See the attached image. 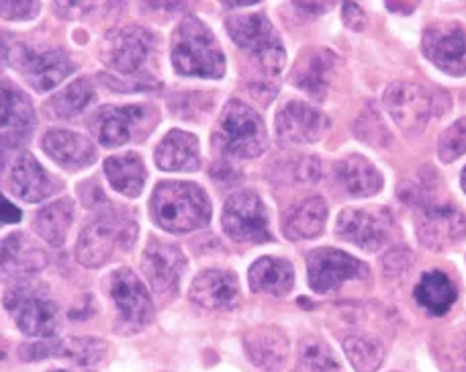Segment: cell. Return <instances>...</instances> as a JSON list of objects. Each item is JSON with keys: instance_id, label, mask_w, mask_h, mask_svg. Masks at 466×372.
I'll return each mask as SVG.
<instances>
[{"instance_id": "1", "label": "cell", "mask_w": 466, "mask_h": 372, "mask_svg": "<svg viewBox=\"0 0 466 372\" xmlns=\"http://www.w3.org/2000/svg\"><path fill=\"white\" fill-rule=\"evenodd\" d=\"M434 178L426 180L420 175L411 183L399 188L401 201L418 209V236L430 250H446L466 237V215L451 203L436 201Z\"/></svg>"}, {"instance_id": "2", "label": "cell", "mask_w": 466, "mask_h": 372, "mask_svg": "<svg viewBox=\"0 0 466 372\" xmlns=\"http://www.w3.org/2000/svg\"><path fill=\"white\" fill-rule=\"evenodd\" d=\"M152 215L170 234H188L211 221V203L198 185L166 180L154 190Z\"/></svg>"}, {"instance_id": "3", "label": "cell", "mask_w": 466, "mask_h": 372, "mask_svg": "<svg viewBox=\"0 0 466 372\" xmlns=\"http://www.w3.org/2000/svg\"><path fill=\"white\" fill-rule=\"evenodd\" d=\"M172 64L174 70L185 76L221 78L226 74V55L218 39L213 31L193 15L185 16L174 31Z\"/></svg>"}, {"instance_id": "4", "label": "cell", "mask_w": 466, "mask_h": 372, "mask_svg": "<svg viewBox=\"0 0 466 372\" xmlns=\"http://www.w3.org/2000/svg\"><path fill=\"white\" fill-rule=\"evenodd\" d=\"M213 142L231 158H258L268 146L264 121L252 106L233 98L223 109Z\"/></svg>"}, {"instance_id": "5", "label": "cell", "mask_w": 466, "mask_h": 372, "mask_svg": "<svg viewBox=\"0 0 466 372\" xmlns=\"http://www.w3.org/2000/svg\"><path fill=\"white\" fill-rule=\"evenodd\" d=\"M137 239L136 221L116 215L113 209L96 215L82 231L76 246V258L86 268H98L109 262L116 250H127Z\"/></svg>"}, {"instance_id": "6", "label": "cell", "mask_w": 466, "mask_h": 372, "mask_svg": "<svg viewBox=\"0 0 466 372\" xmlns=\"http://www.w3.org/2000/svg\"><path fill=\"white\" fill-rule=\"evenodd\" d=\"M226 29L229 31L231 39L249 54L268 74H279L287 62L285 45L279 37L277 29L272 23L260 13L252 15H233L228 16Z\"/></svg>"}, {"instance_id": "7", "label": "cell", "mask_w": 466, "mask_h": 372, "mask_svg": "<svg viewBox=\"0 0 466 372\" xmlns=\"http://www.w3.org/2000/svg\"><path fill=\"white\" fill-rule=\"evenodd\" d=\"M223 229L233 242L262 244L272 239L268 215L254 190H238L223 206Z\"/></svg>"}, {"instance_id": "8", "label": "cell", "mask_w": 466, "mask_h": 372, "mask_svg": "<svg viewBox=\"0 0 466 372\" xmlns=\"http://www.w3.org/2000/svg\"><path fill=\"white\" fill-rule=\"evenodd\" d=\"M5 307L23 334L52 337L57 329V307L52 299L31 285H19L5 297Z\"/></svg>"}, {"instance_id": "9", "label": "cell", "mask_w": 466, "mask_h": 372, "mask_svg": "<svg viewBox=\"0 0 466 372\" xmlns=\"http://www.w3.org/2000/svg\"><path fill=\"white\" fill-rule=\"evenodd\" d=\"M154 45L156 37L152 31L129 25V27L111 31L105 37L101 57L111 70L123 74V76H136L147 64Z\"/></svg>"}, {"instance_id": "10", "label": "cell", "mask_w": 466, "mask_h": 372, "mask_svg": "<svg viewBox=\"0 0 466 372\" xmlns=\"http://www.w3.org/2000/svg\"><path fill=\"white\" fill-rule=\"evenodd\" d=\"M336 231L346 242L366 252H377L393 234V213L387 206L344 209L338 217Z\"/></svg>"}, {"instance_id": "11", "label": "cell", "mask_w": 466, "mask_h": 372, "mask_svg": "<svg viewBox=\"0 0 466 372\" xmlns=\"http://www.w3.org/2000/svg\"><path fill=\"white\" fill-rule=\"evenodd\" d=\"M387 113L407 134H420L436 111V98L413 82H393L382 96Z\"/></svg>"}, {"instance_id": "12", "label": "cell", "mask_w": 466, "mask_h": 372, "mask_svg": "<svg viewBox=\"0 0 466 372\" xmlns=\"http://www.w3.org/2000/svg\"><path fill=\"white\" fill-rule=\"evenodd\" d=\"M423 55L451 76L466 74V31L459 23H431L423 31Z\"/></svg>"}, {"instance_id": "13", "label": "cell", "mask_w": 466, "mask_h": 372, "mask_svg": "<svg viewBox=\"0 0 466 372\" xmlns=\"http://www.w3.org/2000/svg\"><path fill=\"white\" fill-rule=\"evenodd\" d=\"M13 54V64L19 65V70L29 85L37 93L54 88L64 82L74 72V64L62 49H47V52H35L27 45H15L13 52L5 49V55Z\"/></svg>"}, {"instance_id": "14", "label": "cell", "mask_w": 466, "mask_h": 372, "mask_svg": "<svg viewBox=\"0 0 466 372\" xmlns=\"http://www.w3.org/2000/svg\"><path fill=\"white\" fill-rule=\"evenodd\" d=\"M109 295L119 311L121 324L131 332H139L154 319V303L133 270L119 268L113 272L109 278Z\"/></svg>"}, {"instance_id": "15", "label": "cell", "mask_w": 466, "mask_h": 372, "mask_svg": "<svg viewBox=\"0 0 466 372\" xmlns=\"http://www.w3.org/2000/svg\"><path fill=\"white\" fill-rule=\"evenodd\" d=\"M154 117L156 111L146 105L103 106L95 113L90 129L103 146L119 147L136 139L137 131L144 129L147 121H154Z\"/></svg>"}, {"instance_id": "16", "label": "cell", "mask_w": 466, "mask_h": 372, "mask_svg": "<svg viewBox=\"0 0 466 372\" xmlns=\"http://www.w3.org/2000/svg\"><path fill=\"white\" fill-rule=\"evenodd\" d=\"M366 275L364 264L336 247H319L307 256V276L315 293H331L346 280Z\"/></svg>"}, {"instance_id": "17", "label": "cell", "mask_w": 466, "mask_h": 372, "mask_svg": "<svg viewBox=\"0 0 466 372\" xmlns=\"http://www.w3.org/2000/svg\"><path fill=\"white\" fill-rule=\"evenodd\" d=\"M141 268L156 295L170 297L178 291L182 275L187 270V258L178 246L152 239L141 256Z\"/></svg>"}, {"instance_id": "18", "label": "cell", "mask_w": 466, "mask_h": 372, "mask_svg": "<svg viewBox=\"0 0 466 372\" xmlns=\"http://www.w3.org/2000/svg\"><path fill=\"white\" fill-rule=\"evenodd\" d=\"M277 134L287 144H313L329 131V119L303 101H289L277 115Z\"/></svg>"}, {"instance_id": "19", "label": "cell", "mask_w": 466, "mask_h": 372, "mask_svg": "<svg viewBox=\"0 0 466 372\" xmlns=\"http://www.w3.org/2000/svg\"><path fill=\"white\" fill-rule=\"evenodd\" d=\"M106 342L98 337H64V340H49L39 344H25L19 357L25 362H35L44 358H66L80 367H95L105 358Z\"/></svg>"}, {"instance_id": "20", "label": "cell", "mask_w": 466, "mask_h": 372, "mask_svg": "<svg viewBox=\"0 0 466 372\" xmlns=\"http://www.w3.org/2000/svg\"><path fill=\"white\" fill-rule=\"evenodd\" d=\"M3 119H0V129H3V147L5 150H16L31 137L33 129L37 126L35 111L27 98V95L13 86L11 82H3V103H0Z\"/></svg>"}, {"instance_id": "21", "label": "cell", "mask_w": 466, "mask_h": 372, "mask_svg": "<svg viewBox=\"0 0 466 372\" xmlns=\"http://www.w3.org/2000/svg\"><path fill=\"white\" fill-rule=\"evenodd\" d=\"M338 64V55L326 47H311L299 55L293 72H290V82L303 90L305 95L313 98H326L331 76H334Z\"/></svg>"}, {"instance_id": "22", "label": "cell", "mask_w": 466, "mask_h": 372, "mask_svg": "<svg viewBox=\"0 0 466 372\" xmlns=\"http://www.w3.org/2000/svg\"><path fill=\"white\" fill-rule=\"evenodd\" d=\"M8 188L23 201L39 203L56 195L57 185L31 154H21L13 162L11 175H8Z\"/></svg>"}, {"instance_id": "23", "label": "cell", "mask_w": 466, "mask_h": 372, "mask_svg": "<svg viewBox=\"0 0 466 372\" xmlns=\"http://www.w3.org/2000/svg\"><path fill=\"white\" fill-rule=\"evenodd\" d=\"M41 147L54 162L68 170H80L96 160V147L85 136L66 129L47 131L41 139Z\"/></svg>"}, {"instance_id": "24", "label": "cell", "mask_w": 466, "mask_h": 372, "mask_svg": "<svg viewBox=\"0 0 466 372\" xmlns=\"http://www.w3.org/2000/svg\"><path fill=\"white\" fill-rule=\"evenodd\" d=\"M190 299L203 309H231L239 299L238 276L229 270H205L190 287Z\"/></svg>"}, {"instance_id": "25", "label": "cell", "mask_w": 466, "mask_h": 372, "mask_svg": "<svg viewBox=\"0 0 466 372\" xmlns=\"http://www.w3.org/2000/svg\"><path fill=\"white\" fill-rule=\"evenodd\" d=\"M156 164L166 172H195L201 166L198 139L187 131L174 129L156 150Z\"/></svg>"}, {"instance_id": "26", "label": "cell", "mask_w": 466, "mask_h": 372, "mask_svg": "<svg viewBox=\"0 0 466 372\" xmlns=\"http://www.w3.org/2000/svg\"><path fill=\"white\" fill-rule=\"evenodd\" d=\"M244 348L252 365L266 370H277L287 360L289 337L280 327H256L244 336Z\"/></svg>"}, {"instance_id": "27", "label": "cell", "mask_w": 466, "mask_h": 372, "mask_svg": "<svg viewBox=\"0 0 466 372\" xmlns=\"http://www.w3.org/2000/svg\"><path fill=\"white\" fill-rule=\"evenodd\" d=\"M336 183L352 196H372L382 188L380 172L362 156H346L334 168Z\"/></svg>"}, {"instance_id": "28", "label": "cell", "mask_w": 466, "mask_h": 372, "mask_svg": "<svg viewBox=\"0 0 466 372\" xmlns=\"http://www.w3.org/2000/svg\"><path fill=\"white\" fill-rule=\"evenodd\" d=\"M328 221V205L321 196H311L305 198L299 205H295L285 215V221H282V231H285V237L299 242V239H313L321 236L323 227H326Z\"/></svg>"}, {"instance_id": "29", "label": "cell", "mask_w": 466, "mask_h": 372, "mask_svg": "<svg viewBox=\"0 0 466 372\" xmlns=\"http://www.w3.org/2000/svg\"><path fill=\"white\" fill-rule=\"evenodd\" d=\"M249 287L254 293H266L272 297L287 295L295 285V272L293 266L282 258H272V256H264V258L256 260L249 268Z\"/></svg>"}, {"instance_id": "30", "label": "cell", "mask_w": 466, "mask_h": 372, "mask_svg": "<svg viewBox=\"0 0 466 372\" xmlns=\"http://www.w3.org/2000/svg\"><path fill=\"white\" fill-rule=\"evenodd\" d=\"M413 297L420 307L426 309L430 316L442 317L451 311L459 293H456V287L451 280V276L440 270H431L420 278V283L413 291Z\"/></svg>"}, {"instance_id": "31", "label": "cell", "mask_w": 466, "mask_h": 372, "mask_svg": "<svg viewBox=\"0 0 466 372\" xmlns=\"http://www.w3.org/2000/svg\"><path fill=\"white\" fill-rule=\"evenodd\" d=\"M105 175L109 178V183L116 193H121L129 198L139 196L141 190H144L146 168L139 156L133 152L106 158Z\"/></svg>"}, {"instance_id": "32", "label": "cell", "mask_w": 466, "mask_h": 372, "mask_svg": "<svg viewBox=\"0 0 466 372\" xmlns=\"http://www.w3.org/2000/svg\"><path fill=\"white\" fill-rule=\"evenodd\" d=\"M95 101V86L88 78L74 80L46 103V113L52 119H76Z\"/></svg>"}, {"instance_id": "33", "label": "cell", "mask_w": 466, "mask_h": 372, "mask_svg": "<svg viewBox=\"0 0 466 372\" xmlns=\"http://www.w3.org/2000/svg\"><path fill=\"white\" fill-rule=\"evenodd\" d=\"M46 254L21 234L8 236L3 244V268L6 275H31L44 268Z\"/></svg>"}, {"instance_id": "34", "label": "cell", "mask_w": 466, "mask_h": 372, "mask_svg": "<svg viewBox=\"0 0 466 372\" xmlns=\"http://www.w3.org/2000/svg\"><path fill=\"white\" fill-rule=\"evenodd\" d=\"M72 221L74 203L70 198H60V201L49 203L37 213L35 229L47 244L60 247L66 242V236H68V231L72 227Z\"/></svg>"}, {"instance_id": "35", "label": "cell", "mask_w": 466, "mask_h": 372, "mask_svg": "<svg viewBox=\"0 0 466 372\" xmlns=\"http://www.w3.org/2000/svg\"><path fill=\"white\" fill-rule=\"evenodd\" d=\"M344 352L358 372H377L385 360V348L377 337L350 336L344 340Z\"/></svg>"}, {"instance_id": "36", "label": "cell", "mask_w": 466, "mask_h": 372, "mask_svg": "<svg viewBox=\"0 0 466 372\" xmlns=\"http://www.w3.org/2000/svg\"><path fill=\"white\" fill-rule=\"evenodd\" d=\"M299 372H344L336 354L319 340H305L299 354Z\"/></svg>"}, {"instance_id": "37", "label": "cell", "mask_w": 466, "mask_h": 372, "mask_svg": "<svg viewBox=\"0 0 466 372\" xmlns=\"http://www.w3.org/2000/svg\"><path fill=\"white\" fill-rule=\"evenodd\" d=\"M436 357L444 372H466V332L444 337L436 346Z\"/></svg>"}, {"instance_id": "38", "label": "cell", "mask_w": 466, "mask_h": 372, "mask_svg": "<svg viewBox=\"0 0 466 372\" xmlns=\"http://www.w3.org/2000/svg\"><path fill=\"white\" fill-rule=\"evenodd\" d=\"M466 154V119L456 121L448 127L438 142V156L444 164L459 160Z\"/></svg>"}, {"instance_id": "39", "label": "cell", "mask_w": 466, "mask_h": 372, "mask_svg": "<svg viewBox=\"0 0 466 372\" xmlns=\"http://www.w3.org/2000/svg\"><path fill=\"white\" fill-rule=\"evenodd\" d=\"M374 131H379V134H380L382 137L389 139L387 127L382 126L380 117H379V115L374 113V111H370L369 115H362V117L356 121V136H358V137L364 139V142L372 144V146H382V142L379 139V136L374 134Z\"/></svg>"}, {"instance_id": "40", "label": "cell", "mask_w": 466, "mask_h": 372, "mask_svg": "<svg viewBox=\"0 0 466 372\" xmlns=\"http://www.w3.org/2000/svg\"><path fill=\"white\" fill-rule=\"evenodd\" d=\"M39 3H3V16L8 21H27L39 13Z\"/></svg>"}, {"instance_id": "41", "label": "cell", "mask_w": 466, "mask_h": 372, "mask_svg": "<svg viewBox=\"0 0 466 372\" xmlns=\"http://www.w3.org/2000/svg\"><path fill=\"white\" fill-rule=\"evenodd\" d=\"M344 23L348 25L350 29H354V31H362L364 29V25H366V15H364V11L358 5H352V3H348V5H344Z\"/></svg>"}, {"instance_id": "42", "label": "cell", "mask_w": 466, "mask_h": 372, "mask_svg": "<svg viewBox=\"0 0 466 372\" xmlns=\"http://www.w3.org/2000/svg\"><path fill=\"white\" fill-rule=\"evenodd\" d=\"M0 206H3V223H5V226H8V223H19L21 221V211L16 209L15 205H11L8 198H3V201H0Z\"/></svg>"}, {"instance_id": "43", "label": "cell", "mask_w": 466, "mask_h": 372, "mask_svg": "<svg viewBox=\"0 0 466 372\" xmlns=\"http://www.w3.org/2000/svg\"><path fill=\"white\" fill-rule=\"evenodd\" d=\"M293 8H297V11L305 13L307 16H318V15H321V13L329 11L331 5H318V3L307 5V3H295V5H293Z\"/></svg>"}, {"instance_id": "44", "label": "cell", "mask_w": 466, "mask_h": 372, "mask_svg": "<svg viewBox=\"0 0 466 372\" xmlns=\"http://www.w3.org/2000/svg\"><path fill=\"white\" fill-rule=\"evenodd\" d=\"M462 188H464V193H466V168L462 170Z\"/></svg>"}, {"instance_id": "45", "label": "cell", "mask_w": 466, "mask_h": 372, "mask_svg": "<svg viewBox=\"0 0 466 372\" xmlns=\"http://www.w3.org/2000/svg\"><path fill=\"white\" fill-rule=\"evenodd\" d=\"M52 372H68V370H52Z\"/></svg>"}]
</instances>
